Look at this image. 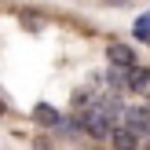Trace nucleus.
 Here are the masks:
<instances>
[{"label": "nucleus", "mask_w": 150, "mask_h": 150, "mask_svg": "<svg viewBox=\"0 0 150 150\" xmlns=\"http://www.w3.org/2000/svg\"><path fill=\"white\" fill-rule=\"evenodd\" d=\"M125 128H132L136 136L150 132V106H128L125 110Z\"/></svg>", "instance_id": "nucleus-1"}, {"label": "nucleus", "mask_w": 150, "mask_h": 150, "mask_svg": "<svg viewBox=\"0 0 150 150\" xmlns=\"http://www.w3.org/2000/svg\"><path fill=\"white\" fill-rule=\"evenodd\" d=\"M37 121H40V125H48V128H55V125L62 121V117H59V110H55V106L40 103V106H37Z\"/></svg>", "instance_id": "nucleus-5"}, {"label": "nucleus", "mask_w": 150, "mask_h": 150, "mask_svg": "<svg viewBox=\"0 0 150 150\" xmlns=\"http://www.w3.org/2000/svg\"><path fill=\"white\" fill-rule=\"evenodd\" d=\"M4 114H7V106H4V99H0V117H4Z\"/></svg>", "instance_id": "nucleus-7"}, {"label": "nucleus", "mask_w": 150, "mask_h": 150, "mask_svg": "<svg viewBox=\"0 0 150 150\" xmlns=\"http://www.w3.org/2000/svg\"><path fill=\"white\" fill-rule=\"evenodd\" d=\"M146 150H150V146H146Z\"/></svg>", "instance_id": "nucleus-8"}, {"label": "nucleus", "mask_w": 150, "mask_h": 150, "mask_svg": "<svg viewBox=\"0 0 150 150\" xmlns=\"http://www.w3.org/2000/svg\"><path fill=\"white\" fill-rule=\"evenodd\" d=\"M136 37H139V40H150V15H143V18H139V26H136Z\"/></svg>", "instance_id": "nucleus-6"}, {"label": "nucleus", "mask_w": 150, "mask_h": 150, "mask_svg": "<svg viewBox=\"0 0 150 150\" xmlns=\"http://www.w3.org/2000/svg\"><path fill=\"white\" fill-rule=\"evenodd\" d=\"M114 150H139V136H136L132 128L114 132Z\"/></svg>", "instance_id": "nucleus-4"}, {"label": "nucleus", "mask_w": 150, "mask_h": 150, "mask_svg": "<svg viewBox=\"0 0 150 150\" xmlns=\"http://www.w3.org/2000/svg\"><path fill=\"white\" fill-rule=\"evenodd\" d=\"M106 55H110V62H114L117 70H128V66H136V51H132L128 44H110Z\"/></svg>", "instance_id": "nucleus-2"}, {"label": "nucleus", "mask_w": 150, "mask_h": 150, "mask_svg": "<svg viewBox=\"0 0 150 150\" xmlns=\"http://www.w3.org/2000/svg\"><path fill=\"white\" fill-rule=\"evenodd\" d=\"M125 84H128L132 92L150 88V70H143V66H128V70H125Z\"/></svg>", "instance_id": "nucleus-3"}]
</instances>
